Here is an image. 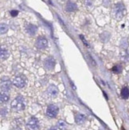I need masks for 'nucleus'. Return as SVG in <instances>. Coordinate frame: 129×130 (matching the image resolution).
I'll return each instance as SVG.
<instances>
[{
  "label": "nucleus",
  "mask_w": 129,
  "mask_h": 130,
  "mask_svg": "<svg viewBox=\"0 0 129 130\" xmlns=\"http://www.w3.org/2000/svg\"><path fill=\"white\" fill-rule=\"evenodd\" d=\"M126 13L125 7L123 3H117L115 5L113 9V14L115 18L117 20H120L124 18V16Z\"/></svg>",
  "instance_id": "f257e3e1"
},
{
  "label": "nucleus",
  "mask_w": 129,
  "mask_h": 130,
  "mask_svg": "<svg viewBox=\"0 0 129 130\" xmlns=\"http://www.w3.org/2000/svg\"><path fill=\"white\" fill-rule=\"evenodd\" d=\"M11 107L15 111H22L25 109V101L24 98L22 96H18L12 102H11Z\"/></svg>",
  "instance_id": "f03ea898"
},
{
  "label": "nucleus",
  "mask_w": 129,
  "mask_h": 130,
  "mask_svg": "<svg viewBox=\"0 0 129 130\" xmlns=\"http://www.w3.org/2000/svg\"><path fill=\"white\" fill-rule=\"evenodd\" d=\"M27 82L26 77L24 75H19L14 78L13 80V84L18 88H23L26 86Z\"/></svg>",
  "instance_id": "7ed1b4c3"
},
{
  "label": "nucleus",
  "mask_w": 129,
  "mask_h": 130,
  "mask_svg": "<svg viewBox=\"0 0 129 130\" xmlns=\"http://www.w3.org/2000/svg\"><path fill=\"white\" fill-rule=\"evenodd\" d=\"M26 127L29 130H38L39 128L38 120L34 117H30L26 123Z\"/></svg>",
  "instance_id": "20e7f679"
},
{
  "label": "nucleus",
  "mask_w": 129,
  "mask_h": 130,
  "mask_svg": "<svg viewBox=\"0 0 129 130\" xmlns=\"http://www.w3.org/2000/svg\"><path fill=\"white\" fill-rule=\"evenodd\" d=\"M58 111H59V109H58V106H56L54 105H49L47 107V109H46V115L49 117L53 118L58 115Z\"/></svg>",
  "instance_id": "39448f33"
},
{
  "label": "nucleus",
  "mask_w": 129,
  "mask_h": 130,
  "mask_svg": "<svg viewBox=\"0 0 129 130\" xmlns=\"http://www.w3.org/2000/svg\"><path fill=\"white\" fill-rule=\"evenodd\" d=\"M48 46V41L46 38L43 37H39L38 38L36 41V46L39 50H44L46 49Z\"/></svg>",
  "instance_id": "423d86ee"
},
{
  "label": "nucleus",
  "mask_w": 129,
  "mask_h": 130,
  "mask_svg": "<svg viewBox=\"0 0 129 130\" xmlns=\"http://www.w3.org/2000/svg\"><path fill=\"white\" fill-rule=\"evenodd\" d=\"M55 65H56V61L53 57L47 58L46 59V61H45V63H44L45 67H46V69L48 70H52L54 68Z\"/></svg>",
  "instance_id": "0eeeda50"
},
{
  "label": "nucleus",
  "mask_w": 129,
  "mask_h": 130,
  "mask_svg": "<svg viewBox=\"0 0 129 130\" xmlns=\"http://www.w3.org/2000/svg\"><path fill=\"white\" fill-rule=\"evenodd\" d=\"M11 87V82L10 80H2L1 82V91L8 92Z\"/></svg>",
  "instance_id": "6e6552de"
},
{
  "label": "nucleus",
  "mask_w": 129,
  "mask_h": 130,
  "mask_svg": "<svg viewBox=\"0 0 129 130\" xmlns=\"http://www.w3.org/2000/svg\"><path fill=\"white\" fill-rule=\"evenodd\" d=\"M58 93V89L57 88V86H53V85H50V86L48 87L47 89V93L50 97H56Z\"/></svg>",
  "instance_id": "1a4fd4ad"
},
{
  "label": "nucleus",
  "mask_w": 129,
  "mask_h": 130,
  "mask_svg": "<svg viewBox=\"0 0 129 130\" xmlns=\"http://www.w3.org/2000/svg\"><path fill=\"white\" fill-rule=\"evenodd\" d=\"M38 30V27L33 24H29L26 26V31L30 35H34Z\"/></svg>",
  "instance_id": "9d476101"
},
{
  "label": "nucleus",
  "mask_w": 129,
  "mask_h": 130,
  "mask_svg": "<svg viewBox=\"0 0 129 130\" xmlns=\"http://www.w3.org/2000/svg\"><path fill=\"white\" fill-rule=\"evenodd\" d=\"M77 10V6L76 3L69 2L66 4V11H68V12H73V11Z\"/></svg>",
  "instance_id": "9b49d317"
},
{
  "label": "nucleus",
  "mask_w": 129,
  "mask_h": 130,
  "mask_svg": "<svg viewBox=\"0 0 129 130\" xmlns=\"http://www.w3.org/2000/svg\"><path fill=\"white\" fill-rule=\"evenodd\" d=\"M86 119V117L85 115L83 114H81V113H77L76 116H75V121L77 124H78V125H81V124H83L84 122H85Z\"/></svg>",
  "instance_id": "f8f14e48"
},
{
  "label": "nucleus",
  "mask_w": 129,
  "mask_h": 130,
  "mask_svg": "<svg viewBox=\"0 0 129 130\" xmlns=\"http://www.w3.org/2000/svg\"><path fill=\"white\" fill-rule=\"evenodd\" d=\"M0 54H1V59L2 60H5V59H7L9 57V52H8V50L6 49L5 47H3V46L1 47Z\"/></svg>",
  "instance_id": "ddd939ff"
},
{
  "label": "nucleus",
  "mask_w": 129,
  "mask_h": 130,
  "mask_svg": "<svg viewBox=\"0 0 129 130\" xmlns=\"http://www.w3.org/2000/svg\"><path fill=\"white\" fill-rule=\"evenodd\" d=\"M0 100H1V102H7L9 101V93L8 92H4L1 91V95H0Z\"/></svg>",
  "instance_id": "4468645a"
},
{
  "label": "nucleus",
  "mask_w": 129,
  "mask_h": 130,
  "mask_svg": "<svg viewBox=\"0 0 129 130\" xmlns=\"http://www.w3.org/2000/svg\"><path fill=\"white\" fill-rule=\"evenodd\" d=\"M121 97L123 99H127L129 97V89L125 86L121 90Z\"/></svg>",
  "instance_id": "2eb2a0df"
},
{
  "label": "nucleus",
  "mask_w": 129,
  "mask_h": 130,
  "mask_svg": "<svg viewBox=\"0 0 129 130\" xmlns=\"http://www.w3.org/2000/svg\"><path fill=\"white\" fill-rule=\"evenodd\" d=\"M0 31H1V35H3V34L7 33L8 30V26L6 23H1V26H0Z\"/></svg>",
  "instance_id": "dca6fc26"
},
{
  "label": "nucleus",
  "mask_w": 129,
  "mask_h": 130,
  "mask_svg": "<svg viewBox=\"0 0 129 130\" xmlns=\"http://www.w3.org/2000/svg\"><path fill=\"white\" fill-rule=\"evenodd\" d=\"M122 59L127 61H129V50H126L122 54Z\"/></svg>",
  "instance_id": "f3484780"
},
{
  "label": "nucleus",
  "mask_w": 129,
  "mask_h": 130,
  "mask_svg": "<svg viewBox=\"0 0 129 130\" xmlns=\"http://www.w3.org/2000/svg\"><path fill=\"white\" fill-rule=\"evenodd\" d=\"M58 127L61 130H65L66 128V124L63 121H59L58 123Z\"/></svg>",
  "instance_id": "a211bd4d"
},
{
  "label": "nucleus",
  "mask_w": 129,
  "mask_h": 130,
  "mask_svg": "<svg viewBox=\"0 0 129 130\" xmlns=\"http://www.w3.org/2000/svg\"><path fill=\"white\" fill-rule=\"evenodd\" d=\"M121 70H122V69H121V66H115L113 68V71L114 73H120Z\"/></svg>",
  "instance_id": "6ab92c4d"
},
{
  "label": "nucleus",
  "mask_w": 129,
  "mask_h": 130,
  "mask_svg": "<svg viewBox=\"0 0 129 130\" xmlns=\"http://www.w3.org/2000/svg\"><path fill=\"white\" fill-rule=\"evenodd\" d=\"M18 14H19V11H18V10H11V11H10V14H11V16H12V17L17 16V15H18Z\"/></svg>",
  "instance_id": "aec40b11"
},
{
  "label": "nucleus",
  "mask_w": 129,
  "mask_h": 130,
  "mask_svg": "<svg viewBox=\"0 0 129 130\" xmlns=\"http://www.w3.org/2000/svg\"><path fill=\"white\" fill-rule=\"evenodd\" d=\"M49 130H57V128H56L55 127H52V128H50Z\"/></svg>",
  "instance_id": "412c9836"
}]
</instances>
